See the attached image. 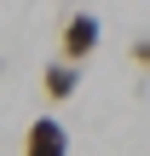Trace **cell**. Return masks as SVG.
I'll use <instances>...</instances> for the list:
<instances>
[{"mask_svg": "<svg viewBox=\"0 0 150 156\" xmlns=\"http://www.w3.org/2000/svg\"><path fill=\"white\" fill-rule=\"evenodd\" d=\"M98 41H104V29H98V17L92 12H75V17H64V35H58V58H69V64H87L92 52H98Z\"/></svg>", "mask_w": 150, "mask_h": 156, "instance_id": "6da1fadb", "label": "cell"}, {"mask_svg": "<svg viewBox=\"0 0 150 156\" xmlns=\"http://www.w3.org/2000/svg\"><path fill=\"white\" fill-rule=\"evenodd\" d=\"M23 156H69V127L58 116H35L23 127Z\"/></svg>", "mask_w": 150, "mask_h": 156, "instance_id": "7a4b0ae2", "label": "cell"}, {"mask_svg": "<svg viewBox=\"0 0 150 156\" xmlns=\"http://www.w3.org/2000/svg\"><path fill=\"white\" fill-rule=\"evenodd\" d=\"M75 87H81V64H69V58H52V64L40 69V93H46L52 104L75 98Z\"/></svg>", "mask_w": 150, "mask_h": 156, "instance_id": "3957f363", "label": "cell"}, {"mask_svg": "<svg viewBox=\"0 0 150 156\" xmlns=\"http://www.w3.org/2000/svg\"><path fill=\"white\" fill-rule=\"evenodd\" d=\"M133 64H139V69H150V35H139V41H133Z\"/></svg>", "mask_w": 150, "mask_h": 156, "instance_id": "277c9868", "label": "cell"}]
</instances>
